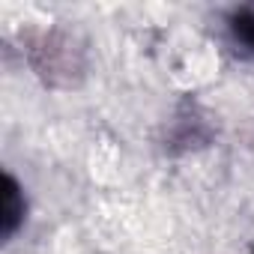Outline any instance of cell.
Masks as SVG:
<instances>
[{"instance_id": "7a4b0ae2", "label": "cell", "mask_w": 254, "mask_h": 254, "mask_svg": "<svg viewBox=\"0 0 254 254\" xmlns=\"http://www.w3.org/2000/svg\"><path fill=\"white\" fill-rule=\"evenodd\" d=\"M230 33L242 48L254 51V6H245L230 15Z\"/></svg>"}, {"instance_id": "6da1fadb", "label": "cell", "mask_w": 254, "mask_h": 254, "mask_svg": "<svg viewBox=\"0 0 254 254\" xmlns=\"http://www.w3.org/2000/svg\"><path fill=\"white\" fill-rule=\"evenodd\" d=\"M27 218V197L12 174H3L0 180V236L9 242Z\"/></svg>"}]
</instances>
